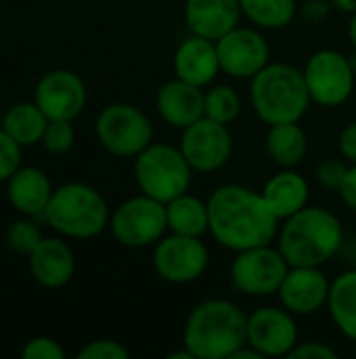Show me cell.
I'll list each match as a JSON object with an SVG mask.
<instances>
[{
  "instance_id": "cell-1",
  "label": "cell",
  "mask_w": 356,
  "mask_h": 359,
  "mask_svg": "<svg viewBox=\"0 0 356 359\" xmlns=\"http://www.w3.org/2000/svg\"><path fill=\"white\" fill-rule=\"evenodd\" d=\"M208 215L212 238L233 252L271 244L281 227L262 194L237 183L212 191Z\"/></svg>"
},
{
  "instance_id": "cell-2",
  "label": "cell",
  "mask_w": 356,
  "mask_h": 359,
  "mask_svg": "<svg viewBox=\"0 0 356 359\" xmlns=\"http://www.w3.org/2000/svg\"><path fill=\"white\" fill-rule=\"evenodd\" d=\"M277 248L290 267H321L344 244V227L338 215L321 206H304L279 227Z\"/></svg>"
},
{
  "instance_id": "cell-3",
  "label": "cell",
  "mask_w": 356,
  "mask_h": 359,
  "mask_svg": "<svg viewBox=\"0 0 356 359\" xmlns=\"http://www.w3.org/2000/svg\"><path fill=\"white\" fill-rule=\"evenodd\" d=\"M248 343V316L227 299H208L187 318L183 345L195 359H231Z\"/></svg>"
},
{
  "instance_id": "cell-4",
  "label": "cell",
  "mask_w": 356,
  "mask_h": 359,
  "mask_svg": "<svg viewBox=\"0 0 356 359\" xmlns=\"http://www.w3.org/2000/svg\"><path fill=\"white\" fill-rule=\"evenodd\" d=\"M250 99L258 118L269 126L300 122L313 101L304 72L287 63H269L262 67L252 78Z\"/></svg>"
},
{
  "instance_id": "cell-5",
  "label": "cell",
  "mask_w": 356,
  "mask_h": 359,
  "mask_svg": "<svg viewBox=\"0 0 356 359\" xmlns=\"http://www.w3.org/2000/svg\"><path fill=\"white\" fill-rule=\"evenodd\" d=\"M42 217L63 238L90 240L109 227L111 212L99 189L71 181L55 187Z\"/></svg>"
},
{
  "instance_id": "cell-6",
  "label": "cell",
  "mask_w": 356,
  "mask_h": 359,
  "mask_svg": "<svg viewBox=\"0 0 356 359\" xmlns=\"http://www.w3.org/2000/svg\"><path fill=\"white\" fill-rule=\"evenodd\" d=\"M193 168L180 147L168 143H151L134 158V181L141 194L164 204L189 191Z\"/></svg>"
},
{
  "instance_id": "cell-7",
  "label": "cell",
  "mask_w": 356,
  "mask_h": 359,
  "mask_svg": "<svg viewBox=\"0 0 356 359\" xmlns=\"http://www.w3.org/2000/svg\"><path fill=\"white\" fill-rule=\"evenodd\" d=\"M94 133L101 147L118 158H136L153 143L151 120L132 103H111L103 107L97 116Z\"/></svg>"
},
{
  "instance_id": "cell-8",
  "label": "cell",
  "mask_w": 356,
  "mask_h": 359,
  "mask_svg": "<svg viewBox=\"0 0 356 359\" xmlns=\"http://www.w3.org/2000/svg\"><path fill=\"white\" fill-rule=\"evenodd\" d=\"M111 236L126 248L155 246L168 231L166 204L151 196H134L122 202L109 219Z\"/></svg>"
},
{
  "instance_id": "cell-9",
  "label": "cell",
  "mask_w": 356,
  "mask_h": 359,
  "mask_svg": "<svg viewBox=\"0 0 356 359\" xmlns=\"http://www.w3.org/2000/svg\"><path fill=\"white\" fill-rule=\"evenodd\" d=\"M287 271L290 263L281 250L264 244L235 252L231 263V282L239 292L248 297H271L279 292Z\"/></svg>"
},
{
  "instance_id": "cell-10",
  "label": "cell",
  "mask_w": 356,
  "mask_h": 359,
  "mask_svg": "<svg viewBox=\"0 0 356 359\" xmlns=\"http://www.w3.org/2000/svg\"><path fill=\"white\" fill-rule=\"evenodd\" d=\"M302 72L311 99L323 107L344 105L355 90L353 63L336 48H321L313 53Z\"/></svg>"
},
{
  "instance_id": "cell-11",
  "label": "cell",
  "mask_w": 356,
  "mask_h": 359,
  "mask_svg": "<svg viewBox=\"0 0 356 359\" xmlns=\"http://www.w3.org/2000/svg\"><path fill=\"white\" fill-rule=\"evenodd\" d=\"M210 263V252L201 238L168 233L153 248V269L170 284H191L199 280Z\"/></svg>"
},
{
  "instance_id": "cell-12",
  "label": "cell",
  "mask_w": 356,
  "mask_h": 359,
  "mask_svg": "<svg viewBox=\"0 0 356 359\" xmlns=\"http://www.w3.org/2000/svg\"><path fill=\"white\" fill-rule=\"evenodd\" d=\"M183 156L197 172H216L233 156V135L227 124L201 118L183 128L180 143Z\"/></svg>"
},
{
  "instance_id": "cell-13",
  "label": "cell",
  "mask_w": 356,
  "mask_h": 359,
  "mask_svg": "<svg viewBox=\"0 0 356 359\" xmlns=\"http://www.w3.org/2000/svg\"><path fill=\"white\" fill-rule=\"evenodd\" d=\"M220 72L239 78L252 80L262 67L271 63V46L266 38L254 27H233L216 40Z\"/></svg>"
},
{
  "instance_id": "cell-14",
  "label": "cell",
  "mask_w": 356,
  "mask_h": 359,
  "mask_svg": "<svg viewBox=\"0 0 356 359\" xmlns=\"http://www.w3.org/2000/svg\"><path fill=\"white\" fill-rule=\"evenodd\" d=\"M36 105L48 120H76L88 101L84 80L71 69H52L44 74L34 90Z\"/></svg>"
},
{
  "instance_id": "cell-15",
  "label": "cell",
  "mask_w": 356,
  "mask_h": 359,
  "mask_svg": "<svg viewBox=\"0 0 356 359\" xmlns=\"http://www.w3.org/2000/svg\"><path fill=\"white\" fill-rule=\"evenodd\" d=\"M248 345L262 358H287L298 345L294 313L285 307H260L248 316Z\"/></svg>"
},
{
  "instance_id": "cell-16",
  "label": "cell",
  "mask_w": 356,
  "mask_h": 359,
  "mask_svg": "<svg viewBox=\"0 0 356 359\" xmlns=\"http://www.w3.org/2000/svg\"><path fill=\"white\" fill-rule=\"evenodd\" d=\"M332 282L321 267H290L279 286L281 305L294 316H313L327 307Z\"/></svg>"
},
{
  "instance_id": "cell-17",
  "label": "cell",
  "mask_w": 356,
  "mask_h": 359,
  "mask_svg": "<svg viewBox=\"0 0 356 359\" xmlns=\"http://www.w3.org/2000/svg\"><path fill=\"white\" fill-rule=\"evenodd\" d=\"M155 105L166 124L183 130L206 116V93L201 86L174 78L159 86Z\"/></svg>"
},
{
  "instance_id": "cell-18",
  "label": "cell",
  "mask_w": 356,
  "mask_h": 359,
  "mask_svg": "<svg viewBox=\"0 0 356 359\" xmlns=\"http://www.w3.org/2000/svg\"><path fill=\"white\" fill-rule=\"evenodd\" d=\"M172 65H174L176 78L191 82L195 86H201V88L210 86L220 74L216 40L191 34L176 46Z\"/></svg>"
},
{
  "instance_id": "cell-19",
  "label": "cell",
  "mask_w": 356,
  "mask_h": 359,
  "mask_svg": "<svg viewBox=\"0 0 356 359\" xmlns=\"http://www.w3.org/2000/svg\"><path fill=\"white\" fill-rule=\"evenodd\" d=\"M31 278L44 288H63L76 273V257L61 238H44L27 257Z\"/></svg>"
},
{
  "instance_id": "cell-20",
  "label": "cell",
  "mask_w": 356,
  "mask_h": 359,
  "mask_svg": "<svg viewBox=\"0 0 356 359\" xmlns=\"http://www.w3.org/2000/svg\"><path fill=\"white\" fill-rule=\"evenodd\" d=\"M239 0H185V21L191 34L218 40L239 25Z\"/></svg>"
},
{
  "instance_id": "cell-21",
  "label": "cell",
  "mask_w": 356,
  "mask_h": 359,
  "mask_svg": "<svg viewBox=\"0 0 356 359\" xmlns=\"http://www.w3.org/2000/svg\"><path fill=\"white\" fill-rule=\"evenodd\" d=\"M55 187L48 175L38 166H19L6 181V198L23 217H42Z\"/></svg>"
},
{
  "instance_id": "cell-22",
  "label": "cell",
  "mask_w": 356,
  "mask_h": 359,
  "mask_svg": "<svg viewBox=\"0 0 356 359\" xmlns=\"http://www.w3.org/2000/svg\"><path fill=\"white\" fill-rule=\"evenodd\" d=\"M260 194L273 215L279 221H285L287 217L308 206L311 187L300 172H296L294 168H283L264 183Z\"/></svg>"
},
{
  "instance_id": "cell-23",
  "label": "cell",
  "mask_w": 356,
  "mask_h": 359,
  "mask_svg": "<svg viewBox=\"0 0 356 359\" xmlns=\"http://www.w3.org/2000/svg\"><path fill=\"white\" fill-rule=\"evenodd\" d=\"M166 217L170 233L191 238H204V233H210L208 202L199 200L197 196H191L189 191L176 196L166 204Z\"/></svg>"
},
{
  "instance_id": "cell-24",
  "label": "cell",
  "mask_w": 356,
  "mask_h": 359,
  "mask_svg": "<svg viewBox=\"0 0 356 359\" xmlns=\"http://www.w3.org/2000/svg\"><path fill=\"white\" fill-rule=\"evenodd\" d=\"M308 149V139L298 122L271 124L266 133V151L281 168H296Z\"/></svg>"
},
{
  "instance_id": "cell-25",
  "label": "cell",
  "mask_w": 356,
  "mask_h": 359,
  "mask_svg": "<svg viewBox=\"0 0 356 359\" xmlns=\"http://www.w3.org/2000/svg\"><path fill=\"white\" fill-rule=\"evenodd\" d=\"M327 309L338 330L356 343V269L340 273L332 282Z\"/></svg>"
},
{
  "instance_id": "cell-26",
  "label": "cell",
  "mask_w": 356,
  "mask_h": 359,
  "mask_svg": "<svg viewBox=\"0 0 356 359\" xmlns=\"http://www.w3.org/2000/svg\"><path fill=\"white\" fill-rule=\"evenodd\" d=\"M46 124H48V118L36 105V101L31 103L25 101V103H15L13 107H8L6 114L2 116L0 126L21 147H29L42 141Z\"/></svg>"
},
{
  "instance_id": "cell-27",
  "label": "cell",
  "mask_w": 356,
  "mask_h": 359,
  "mask_svg": "<svg viewBox=\"0 0 356 359\" xmlns=\"http://www.w3.org/2000/svg\"><path fill=\"white\" fill-rule=\"evenodd\" d=\"M241 13L262 29H283L296 17V0H239Z\"/></svg>"
},
{
  "instance_id": "cell-28",
  "label": "cell",
  "mask_w": 356,
  "mask_h": 359,
  "mask_svg": "<svg viewBox=\"0 0 356 359\" xmlns=\"http://www.w3.org/2000/svg\"><path fill=\"white\" fill-rule=\"evenodd\" d=\"M239 114H241V99L233 86L216 84L206 93V118L229 126L237 120Z\"/></svg>"
},
{
  "instance_id": "cell-29",
  "label": "cell",
  "mask_w": 356,
  "mask_h": 359,
  "mask_svg": "<svg viewBox=\"0 0 356 359\" xmlns=\"http://www.w3.org/2000/svg\"><path fill=\"white\" fill-rule=\"evenodd\" d=\"M42 240H44V236H42L40 227L36 225L34 217L13 221L6 229V246L10 250H15L17 255L29 257Z\"/></svg>"
},
{
  "instance_id": "cell-30",
  "label": "cell",
  "mask_w": 356,
  "mask_h": 359,
  "mask_svg": "<svg viewBox=\"0 0 356 359\" xmlns=\"http://www.w3.org/2000/svg\"><path fill=\"white\" fill-rule=\"evenodd\" d=\"M73 141H76V130L71 120H48L40 143L48 154L63 156L73 147Z\"/></svg>"
},
{
  "instance_id": "cell-31",
  "label": "cell",
  "mask_w": 356,
  "mask_h": 359,
  "mask_svg": "<svg viewBox=\"0 0 356 359\" xmlns=\"http://www.w3.org/2000/svg\"><path fill=\"white\" fill-rule=\"evenodd\" d=\"M128 355L130 351L113 339L90 341L78 351V359H128Z\"/></svg>"
},
{
  "instance_id": "cell-32",
  "label": "cell",
  "mask_w": 356,
  "mask_h": 359,
  "mask_svg": "<svg viewBox=\"0 0 356 359\" xmlns=\"http://www.w3.org/2000/svg\"><path fill=\"white\" fill-rule=\"evenodd\" d=\"M21 166V145L0 126V183H6Z\"/></svg>"
},
{
  "instance_id": "cell-33",
  "label": "cell",
  "mask_w": 356,
  "mask_h": 359,
  "mask_svg": "<svg viewBox=\"0 0 356 359\" xmlns=\"http://www.w3.org/2000/svg\"><path fill=\"white\" fill-rule=\"evenodd\" d=\"M21 358L23 359H63L65 351L61 347V343H57L50 337H34L29 339L23 349H21Z\"/></svg>"
},
{
  "instance_id": "cell-34",
  "label": "cell",
  "mask_w": 356,
  "mask_h": 359,
  "mask_svg": "<svg viewBox=\"0 0 356 359\" xmlns=\"http://www.w3.org/2000/svg\"><path fill=\"white\" fill-rule=\"evenodd\" d=\"M346 170H348V166H346L342 160L332 158V160H325V162H321V164L317 166L315 177H317V181H319L325 189L340 191L342 181H344V177H346Z\"/></svg>"
},
{
  "instance_id": "cell-35",
  "label": "cell",
  "mask_w": 356,
  "mask_h": 359,
  "mask_svg": "<svg viewBox=\"0 0 356 359\" xmlns=\"http://www.w3.org/2000/svg\"><path fill=\"white\" fill-rule=\"evenodd\" d=\"M287 358L294 359H338V351L332 349L325 343L319 341H308V343H298Z\"/></svg>"
},
{
  "instance_id": "cell-36",
  "label": "cell",
  "mask_w": 356,
  "mask_h": 359,
  "mask_svg": "<svg viewBox=\"0 0 356 359\" xmlns=\"http://www.w3.org/2000/svg\"><path fill=\"white\" fill-rule=\"evenodd\" d=\"M340 154L350 162L356 164V122H350L348 126H344V130L340 133Z\"/></svg>"
},
{
  "instance_id": "cell-37",
  "label": "cell",
  "mask_w": 356,
  "mask_h": 359,
  "mask_svg": "<svg viewBox=\"0 0 356 359\" xmlns=\"http://www.w3.org/2000/svg\"><path fill=\"white\" fill-rule=\"evenodd\" d=\"M344 200V204L348 208H353L356 212V164H350L348 170H346V177L342 181V187L338 191Z\"/></svg>"
},
{
  "instance_id": "cell-38",
  "label": "cell",
  "mask_w": 356,
  "mask_h": 359,
  "mask_svg": "<svg viewBox=\"0 0 356 359\" xmlns=\"http://www.w3.org/2000/svg\"><path fill=\"white\" fill-rule=\"evenodd\" d=\"M332 4L342 13H348V15L356 13V0H332Z\"/></svg>"
},
{
  "instance_id": "cell-39",
  "label": "cell",
  "mask_w": 356,
  "mask_h": 359,
  "mask_svg": "<svg viewBox=\"0 0 356 359\" xmlns=\"http://www.w3.org/2000/svg\"><path fill=\"white\" fill-rule=\"evenodd\" d=\"M348 38H350L353 46L356 48V13L350 15V21H348Z\"/></svg>"
},
{
  "instance_id": "cell-40",
  "label": "cell",
  "mask_w": 356,
  "mask_h": 359,
  "mask_svg": "<svg viewBox=\"0 0 356 359\" xmlns=\"http://www.w3.org/2000/svg\"><path fill=\"white\" fill-rule=\"evenodd\" d=\"M355 353H356V345H355Z\"/></svg>"
}]
</instances>
